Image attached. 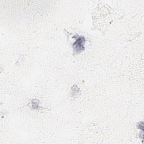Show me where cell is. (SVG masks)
I'll return each instance as SVG.
<instances>
[{
    "label": "cell",
    "instance_id": "1",
    "mask_svg": "<svg viewBox=\"0 0 144 144\" xmlns=\"http://www.w3.org/2000/svg\"><path fill=\"white\" fill-rule=\"evenodd\" d=\"M76 40L73 43L72 46L76 53H82L84 50V44L85 40L84 37L83 36H77L76 37Z\"/></svg>",
    "mask_w": 144,
    "mask_h": 144
},
{
    "label": "cell",
    "instance_id": "3",
    "mask_svg": "<svg viewBox=\"0 0 144 144\" xmlns=\"http://www.w3.org/2000/svg\"><path fill=\"white\" fill-rule=\"evenodd\" d=\"M137 128H138V129H141V131L143 132V131H144V123H143V122L139 123L137 124Z\"/></svg>",
    "mask_w": 144,
    "mask_h": 144
},
{
    "label": "cell",
    "instance_id": "2",
    "mask_svg": "<svg viewBox=\"0 0 144 144\" xmlns=\"http://www.w3.org/2000/svg\"><path fill=\"white\" fill-rule=\"evenodd\" d=\"M32 107L34 109H40L41 107L39 106V101L37 100H32Z\"/></svg>",
    "mask_w": 144,
    "mask_h": 144
}]
</instances>
